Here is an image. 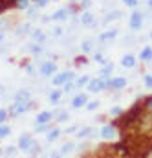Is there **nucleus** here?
<instances>
[{
  "label": "nucleus",
  "mask_w": 152,
  "mask_h": 158,
  "mask_svg": "<svg viewBox=\"0 0 152 158\" xmlns=\"http://www.w3.org/2000/svg\"><path fill=\"white\" fill-rule=\"evenodd\" d=\"M4 92H6V86H4V85H0V96H4Z\"/></svg>",
  "instance_id": "de8ad7c7"
},
{
  "label": "nucleus",
  "mask_w": 152,
  "mask_h": 158,
  "mask_svg": "<svg viewBox=\"0 0 152 158\" xmlns=\"http://www.w3.org/2000/svg\"><path fill=\"white\" fill-rule=\"evenodd\" d=\"M121 114H123V109H121L119 105H115V107H112V109H110V116L117 118V116H121Z\"/></svg>",
  "instance_id": "c9c22d12"
},
{
  "label": "nucleus",
  "mask_w": 152,
  "mask_h": 158,
  "mask_svg": "<svg viewBox=\"0 0 152 158\" xmlns=\"http://www.w3.org/2000/svg\"><path fill=\"white\" fill-rule=\"evenodd\" d=\"M13 101H17V103H28V101H31V92L28 88H20V90L15 92Z\"/></svg>",
  "instance_id": "9b49d317"
},
{
  "label": "nucleus",
  "mask_w": 152,
  "mask_h": 158,
  "mask_svg": "<svg viewBox=\"0 0 152 158\" xmlns=\"http://www.w3.org/2000/svg\"><path fill=\"white\" fill-rule=\"evenodd\" d=\"M99 107H101V101H99V99H94V101H88V103H86V110H90V112L97 110Z\"/></svg>",
  "instance_id": "c85d7f7f"
},
{
  "label": "nucleus",
  "mask_w": 152,
  "mask_h": 158,
  "mask_svg": "<svg viewBox=\"0 0 152 158\" xmlns=\"http://www.w3.org/2000/svg\"><path fill=\"white\" fill-rule=\"evenodd\" d=\"M143 109H145L147 112H150V114H152V96L145 99V103H143Z\"/></svg>",
  "instance_id": "37998d69"
},
{
  "label": "nucleus",
  "mask_w": 152,
  "mask_h": 158,
  "mask_svg": "<svg viewBox=\"0 0 152 158\" xmlns=\"http://www.w3.org/2000/svg\"><path fill=\"white\" fill-rule=\"evenodd\" d=\"M77 131H79V125H72V127H68V129L64 131V134H74Z\"/></svg>",
  "instance_id": "a18cd8bd"
},
{
  "label": "nucleus",
  "mask_w": 152,
  "mask_h": 158,
  "mask_svg": "<svg viewBox=\"0 0 152 158\" xmlns=\"http://www.w3.org/2000/svg\"><path fill=\"white\" fill-rule=\"evenodd\" d=\"M143 83L147 88H152V74H143Z\"/></svg>",
  "instance_id": "a19ab883"
},
{
  "label": "nucleus",
  "mask_w": 152,
  "mask_h": 158,
  "mask_svg": "<svg viewBox=\"0 0 152 158\" xmlns=\"http://www.w3.org/2000/svg\"><path fill=\"white\" fill-rule=\"evenodd\" d=\"M136 64H138V59L132 53H126V55L121 57V66L123 68H136Z\"/></svg>",
  "instance_id": "f3484780"
},
{
  "label": "nucleus",
  "mask_w": 152,
  "mask_h": 158,
  "mask_svg": "<svg viewBox=\"0 0 152 158\" xmlns=\"http://www.w3.org/2000/svg\"><path fill=\"white\" fill-rule=\"evenodd\" d=\"M74 151H75V142H66V143L61 145L59 155H61V156H66V155H72Z\"/></svg>",
  "instance_id": "6ab92c4d"
},
{
  "label": "nucleus",
  "mask_w": 152,
  "mask_h": 158,
  "mask_svg": "<svg viewBox=\"0 0 152 158\" xmlns=\"http://www.w3.org/2000/svg\"><path fill=\"white\" fill-rule=\"evenodd\" d=\"M90 83V76H81L75 79V88H86Z\"/></svg>",
  "instance_id": "a878e982"
},
{
  "label": "nucleus",
  "mask_w": 152,
  "mask_h": 158,
  "mask_svg": "<svg viewBox=\"0 0 152 158\" xmlns=\"http://www.w3.org/2000/svg\"><path fill=\"white\" fill-rule=\"evenodd\" d=\"M30 2H31V0H15V7L20 9V11H26V9L30 7Z\"/></svg>",
  "instance_id": "cd10ccee"
},
{
  "label": "nucleus",
  "mask_w": 152,
  "mask_h": 158,
  "mask_svg": "<svg viewBox=\"0 0 152 158\" xmlns=\"http://www.w3.org/2000/svg\"><path fill=\"white\" fill-rule=\"evenodd\" d=\"M9 134H11V127L6 125V123H2V125H0V140H2V138H7Z\"/></svg>",
  "instance_id": "c756f323"
},
{
  "label": "nucleus",
  "mask_w": 152,
  "mask_h": 158,
  "mask_svg": "<svg viewBox=\"0 0 152 158\" xmlns=\"http://www.w3.org/2000/svg\"><path fill=\"white\" fill-rule=\"evenodd\" d=\"M123 4H125L126 7H132V9H138V6H139V0H123Z\"/></svg>",
  "instance_id": "4c0bfd02"
},
{
  "label": "nucleus",
  "mask_w": 152,
  "mask_h": 158,
  "mask_svg": "<svg viewBox=\"0 0 152 158\" xmlns=\"http://www.w3.org/2000/svg\"><path fill=\"white\" fill-rule=\"evenodd\" d=\"M114 68H115V64L108 61L106 64H103V66H101V70H99V77H101V79H110V77H112Z\"/></svg>",
  "instance_id": "dca6fc26"
},
{
  "label": "nucleus",
  "mask_w": 152,
  "mask_h": 158,
  "mask_svg": "<svg viewBox=\"0 0 152 158\" xmlns=\"http://www.w3.org/2000/svg\"><path fill=\"white\" fill-rule=\"evenodd\" d=\"M50 2H51V0H35V2H33V6H35L37 9H42V7H46Z\"/></svg>",
  "instance_id": "ea45409f"
},
{
  "label": "nucleus",
  "mask_w": 152,
  "mask_h": 158,
  "mask_svg": "<svg viewBox=\"0 0 152 158\" xmlns=\"http://www.w3.org/2000/svg\"><path fill=\"white\" fill-rule=\"evenodd\" d=\"M30 52H31L33 55H38V53L42 52V44H38V42H31V46H30Z\"/></svg>",
  "instance_id": "72a5a7b5"
},
{
  "label": "nucleus",
  "mask_w": 152,
  "mask_h": 158,
  "mask_svg": "<svg viewBox=\"0 0 152 158\" xmlns=\"http://www.w3.org/2000/svg\"><path fill=\"white\" fill-rule=\"evenodd\" d=\"M92 50H94V40L86 39V40L81 42V52H82V53H90Z\"/></svg>",
  "instance_id": "bb28decb"
},
{
  "label": "nucleus",
  "mask_w": 152,
  "mask_h": 158,
  "mask_svg": "<svg viewBox=\"0 0 152 158\" xmlns=\"http://www.w3.org/2000/svg\"><path fill=\"white\" fill-rule=\"evenodd\" d=\"M38 74L42 77H53L57 74V63L55 61H44L40 66H38Z\"/></svg>",
  "instance_id": "39448f33"
},
{
  "label": "nucleus",
  "mask_w": 152,
  "mask_h": 158,
  "mask_svg": "<svg viewBox=\"0 0 152 158\" xmlns=\"http://www.w3.org/2000/svg\"><path fill=\"white\" fill-rule=\"evenodd\" d=\"M79 7H81L82 11H88V9L92 7V0H81V2H79Z\"/></svg>",
  "instance_id": "e433bc0d"
},
{
  "label": "nucleus",
  "mask_w": 152,
  "mask_h": 158,
  "mask_svg": "<svg viewBox=\"0 0 152 158\" xmlns=\"http://www.w3.org/2000/svg\"><path fill=\"white\" fill-rule=\"evenodd\" d=\"M92 59H94V61H95V63H99V64H101V66H103V64H106V63H108V59H106V57H105V55H103V53H99V52H97V53H94V57H92Z\"/></svg>",
  "instance_id": "7c9ffc66"
},
{
  "label": "nucleus",
  "mask_w": 152,
  "mask_h": 158,
  "mask_svg": "<svg viewBox=\"0 0 152 158\" xmlns=\"http://www.w3.org/2000/svg\"><path fill=\"white\" fill-rule=\"evenodd\" d=\"M92 136H95V129H94V127H82V129L77 131V138H79V140L92 138Z\"/></svg>",
  "instance_id": "a211bd4d"
},
{
  "label": "nucleus",
  "mask_w": 152,
  "mask_h": 158,
  "mask_svg": "<svg viewBox=\"0 0 152 158\" xmlns=\"http://www.w3.org/2000/svg\"><path fill=\"white\" fill-rule=\"evenodd\" d=\"M68 81H75V72L64 70V72L55 74V76L51 77V85H53V86H62V85H66Z\"/></svg>",
  "instance_id": "7ed1b4c3"
},
{
  "label": "nucleus",
  "mask_w": 152,
  "mask_h": 158,
  "mask_svg": "<svg viewBox=\"0 0 152 158\" xmlns=\"http://www.w3.org/2000/svg\"><path fill=\"white\" fill-rule=\"evenodd\" d=\"M61 134H62V131H61V129H57V127H53V129H50V131L46 132V140L51 143V142H55Z\"/></svg>",
  "instance_id": "b1692460"
},
{
  "label": "nucleus",
  "mask_w": 152,
  "mask_h": 158,
  "mask_svg": "<svg viewBox=\"0 0 152 158\" xmlns=\"http://www.w3.org/2000/svg\"><path fill=\"white\" fill-rule=\"evenodd\" d=\"M74 88H75V81H68L66 85H62V92H64V94H70Z\"/></svg>",
  "instance_id": "f704fd0d"
},
{
  "label": "nucleus",
  "mask_w": 152,
  "mask_h": 158,
  "mask_svg": "<svg viewBox=\"0 0 152 158\" xmlns=\"http://www.w3.org/2000/svg\"><path fill=\"white\" fill-rule=\"evenodd\" d=\"M62 90L61 88H55V90H51L50 94H48V99H50V103H53V105H57V103H61V98H62Z\"/></svg>",
  "instance_id": "412c9836"
},
{
  "label": "nucleus",
  "mask_w": 152,
  "mask_h": 158,
  "mask_svg": "<svg viewBox=\"0 0 152 158\" xmlns=\"http://www.w3.org/2000/svg\"><path fill=\"white\" fill-rule=\"evenodd\" d=\"M62 33H64V30H62L61 26H55V28L51 30V35H53V37H61Z\"/></svg>",
  "instance_id": "c03bdc74"
},
{
  "label": "nucleus",
  "mask_w": 152,
  "mask_h": 158,
  "mask_svg": "<svg viewBox=\"0 0 152 158\" xmlns=\"http://www.w3.org/2000/svg\"><path fill=\"white\" fill-rule=\"evenodd\" d=\"M117 35H119V30H117V28H110V30L103 31V33L97 37V40H99V42H108V40H114Z\"/></svg>",
  "instance_id": "2eb2a0df"
},
{
  "label": "nucleus",
  "mask_w": 152,
  "mask_h": 158,
  "mask_svg": "<svg viewBox=\"0 0 152 158\" xmlns=\"http://www.w3.org/2000/svg\"><path fill=\"white\" fill-rule=\"evenodd\" d=\"M149 37H150V40H152V30H150V33H149Z\"/></svg>",
  "instance_id": "603ef678"
},
{
  "label": "nucleus",
  "mask_w": 152,
  "mask_h": 158,
  "mask_svg": "<svg viewBox=\"0 0 152 158\" xmlns=\"http://www.w3.org/2000/svg\"><path fill=\"white\" fill-rule=\"evenodd\" d=\"M17 149H18L17 145H7V147L4 149V155H6V156H15V155H17Z\"/></svg>",
  "instance_id": "473e14b6"
},
{
  "label": "nucleus",
  "mask_w": 152,
  "mask_h": 158,
  "mask_svg": "<svg viewBox=\"0 0 152 158\" xmlns=\"http://www.w3.org/2000/svg\"><path fill=\"white\" fill-rule=\"evenodd\" d=\"M126 85H128L126 77H121V76L108 79V90H123V88H126Z\"/></svg>",
  "instance_id": "1a4fd4ad"
},
{
  "label": "nucleus",
  "mask_w": 152,
  "mask_h": 158,
  "mask_svg": "<svg viewBox=\"0 0 152 158\" xmlns=\"http://www.w3.org/2000/svg\"><path fill=\"white\" fill-rule=\"evenodd\" d=\"M86 90L90 94H97V92H103V90H108V79H101V77H94L90 79Z\"/></svg>",
  "instance_id": "20e7f679"
},
{
  "label": "nucleus",
  "mask_w": 152,
  "mask_h": 158,
  "mask_svg": "<svg viewBox=\"0 0 152 158\" xmlns=\"http://www.w3.org/2000/svg\"><path fill=\"white\" fill-rule=\"evenodd\" d=\"M99 136L103 140H114L115 136H117V127H115L114 123H105L101 127V131H99Z\"/></svg>",
  "instance_id": "6e6552de"
},
{
  "label": "nucleus",
  "mask_w": 152,
  "mask_h": 158,
  "mask_svg": "<svg viewBox=\"0 0 152 158\" xmlns=\"http://www.w3.org/2000/svg\"><path fill=\"white\" fill-rule=\"evenodd\" d=\"M26 74H28V76H35V66H33V64H28V66H26Z\"/></svg>",
  "instance_id": "49530a36"
},
{
  "label": "nucleus",
  "mask_w": 152,
  "mask_h": 158,
  "mask_svg": "<svg viewBox=\"0 0 152 158\" xmlns=\"http://www.w3.org/2000/svg\"><path fill=\"white\" fill-rule=\"evenodd\" d=\"M0 153H2V147H0Z\"/></svg>",
  "instance_id": "864d4df0"
},
{
  "label": "nucleus",
  "mask_w": 152,
  "mask_h": 158,
  "mask_svg": "<svg viewBox=\"0 0 152 158\" xmlns=\"http://www.w3.org/2000/svg\"><path fill=\"white\" fill-rule=\"evenodd\" d=\"M51 127H50V123H46V125H35V132H48Z\"/></svg>",
  "instance_id": "79ce46f5"
},
{
  "label": "nucleus",
  "mask_w": 152,
  "mask_h": 158,
  "mask_svg": "<svg viewBox=\"0 0 152 158\" xmlns=\"http://www.w3.org/2000/svg\"><path fill=\"white\" fill-rule=\"evenodd\" d=\"M9 118V112H7V109H0V125L2 123H6Z\"/></svg>",
  "instance_id": "58836bf2"
},
{
  "label": "nucleus",
  "mask_w": 152,
  "mask_h": 158,
  "mask_svg": "<svg viewBox=\"0 0 152 158\" xmlns=\"http://www.w3.org/2000/svg\"><path fill=\"white\" fill-rule=\"evenodd\" d=\"M143 22H145V13L139 11V9H134L128 17V28L132 31H139L143 28Z\"/></svg>",
  "instance_id": "f257e3e1"
},
{
  "label": "nucleus",
  "mask_w": 152,
  "mask_h": 158,
  "mask_svg": "<svg viewBox=\"0 0 152 158\" xmlns=\"http://www.w3.org/2000/svg\"><path fill=\"white\" fill-rule=\"evenodd\" d=\"M147 7L152 11V0H147Z\"/></svg>",
  "instance_id": "09e8293b"
},
{
  "label": "nucleus",
  "mask_w": 152,
  "mask_h": 158,
  "mask_svg": "<svg viewBox=\"0 0 152 158\" xmlns=\"http://www.w3.org/2000/svg\"><path fill=\"white\" fill-rule=\"evenodd\" d=\"M70 2H72V4H77V2H81V0H70Z\"/></svg>",
  "instance_id": "3c124183"
},
{
  "label": "nucleus",
  "mask_w": 152,
  "mask_h": 158,
  "mask_svg": "<svg viewBox=\"0 0 152 158\" xmlns=\"http://www.w3.org/2000/svg\"><path fill=\"white\" fill-rule=\"evenodd\" d=\"M74 13V9L72 7H61V9H57L53 15H50V22H62V20H68L70 19V15Z\"/></svg>",
  "instance_id": "423d86ee"
},
{
  "label": "nucleus",
  "mask_w": 152,
  "mask_h": 158,
  "mask_svg": "<svg viewBox=\"0 0 152 158\" xmlns=\"http://www.w3.org/2000/svg\"><path fill=\"white\" fill-rule=\"evenodd\" d=\"M53 119V112L51 110H42L38 112L37 118H35V125H46V123H51Z\"/></svg>",
  "instance_id": "4468645a"
},
{
  "label": "nucleus",
  "mask_w": 152,
  "mask_h": 158,
  "mask_svg": "<svg viewBox=\"0 0 152 158\" xmlns=\"http://www.w3.org/2000/svg\"><path fill=\"white\" fill-rule=\"evenodd\" d=\"M86 103H88V94L84 92H79L72 98V109H82L86 107Z\"/></svg>",
  "instance_id": "9d476101"
},
{
  "label": "nucleus",
  "mask_w": 152,
  "mask_h": 158,
  "mask_svg": "<svg viewBox=\"0 0 152 158\" xmlns=\"http://www.w3.org/2000/svg\"><path fill=\"white\" fill-rule=\"evenodd\" d=\"M26 33H31V22H26V24H22V26H18V28L15 30V35H17V37H22V35H26Z\"/></svg>",
  "instance_id": "393cba45"
},
{
  "label": "nucleus",
  "mask_w": 152,
  "mask_h": 158,
  "mask_svg": "<svg viewBox=\"0 0 152 158\" xmlns=\"http://www.w3.org/2000/svg\"><path fill=\"white\" fill-rule=\"evenodd\" d=\"M40 153V145H38V142L35 140L33 143H31V147H30V151H28V155H31V156H35V155H38Z\"/></svg>",
  "instance_id": "2f4dec72"
},
{
  "label": "nucleus",
  "mask_w": 152,
  "mask_h": 158,
  "mask_svg": "<svg viewBox=\"0 0 152 158\" xmlns=\"http://www.w3.org/2000/svg\"><path fill=\"white\" fill-rule=\"evenodd\" d=\"M123 17V11H119V9H114V11H110L105 19H103V24H110V22H114V20H119Z\"/></svg>",
  "instance_id": "4be33fe9"
},
{
  "label": "nucleus",
  "mask_w": 152,
  "mask_h": 158,
  "mask_svg": "<svg viewBox=\"0 0 152 158\" xmlns=\"http://www.w3.org/2000/svg\"><path fill=\"white\" fill-rule=\"evenodd\" d=\"M30 35H31V40H33V42H38V44H42V42L46 40V33H44L40 28L31 30V33H30Z\"/></svg>",
  "instance_id": "aec40b11"
},
{
  "label": "nucleus",
  "mask_w": 152,
  "mask_h": 158,
  "mask_svg": "<svg viewBox=\"0 0 152 158\" xmlns=\"http://www.w3.org/2000/svg\"><path fill=\"white\" fill-rule=\"evenodd\" d=\"M33 142H35V138H33V136H31L30 132H24V134H20V138H18V143H17V147H18V151H22V153H28Z\"/></svg>",
  "instance_id": "0eeeda50"
},
{
  "label": "nucleus",
  "mask_w": 152,
  "mask_h": 158,
  "mask_svg": "<svg viewBox=\"0 0 152 158\" xmlns=\"http://www.w3.org/2000/svg\"><path fill=\"white\" fill-rule=\"evenodd\" d=\"M138 61H141V63H152V46L150 44H147V46H143L139 50Z\"/></svg>",
  "instance_id": "ddd939ff"
},
{
  "label": "nucleus",
  "mask_w": 152,
  "mask_h": 158,
  "mask_svg": "<svg viewBox=\"0 0 152 158\" xmlns=\"http://www.w3.org/2000/svg\"><path fill=\"white\" fill-rule=\"evenodd\" d=\"M79 22L82 26H95V15L88 9V11H82L81 17H79Z\"/></svg>",
  "instance_id": "f8f14e48"
},
{
  "label": "nucleus",
  "mask_w": 152,
  "mask_h": 158,
  "mask_svg": "<svg viewBox=\"0 0 152 158\" xmlns=\"http://www.w3.org/2000/svg\"><path fill=\"white\" fill-rule=\"evenodd\" d=\"M53 119L57 123H64L70 119V114H68V110H53Z\"/></svg>",
  "instance_id": "5701e85b"
},
{
  "label": "nucleus",
  "mask_w": 152,
  "mask_h": 158,
  "mask_svg": "<svg viewBox=\"0 0 152 158\" xmlns=\"http://www.w3.org/2000/svg\"><path fill=\"white\" fill-rule=\"evenodd\" d=\"M31 109H33V101H28V103H17V101H13L11 107L7 109V112H9L11 118H18V116L26 114V112L31 110Z\"/></svg>",
  "instance_id": "f03ea898"
},
{
  "label": "nucleus",
  "mask_w": 152,
  "mask_h": 158,
  "mask_svg": "<svg viewBox=\"0 0 152 158\" xmlns=\"http://www.w3.org/2000/svg\"><path fill=\"white\" fill-rule=\"evenodd\" d=\"M145 158H152V147L149 149V153H147V156H145Z\"/></svg>",
  "instance_id": "8fccbe9b"
}]
</instances>
